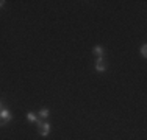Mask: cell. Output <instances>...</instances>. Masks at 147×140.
<instances>
[{"instance_id": "cell-1", "label": "cell", "mask_w": 147, "mask_h": 140, "mask_svg": "<svg viewBox=\"0 0 147 140\" xmlns=\"http://www.w3.org/2000/svg\"><path fill=\"white\" fill-rule=\"evenodd\" d=\"M36 126H38V129H39V134L42 135V137H47V135L50 134V131H52L50 123H44V121L39 120V118H38V121H36Z\"/></svg>"}, {"instance_id": "cell-2", "label": "cell", "mask_w": 147, "mask_h": 140, "mask_svg": "<svg viewBox=\"0 0 147 140\" xmlns=\"http://www.w3.org/2000/svg\"><path fill=\"white\" fill-rule=\"evenodd\" d=\"M11 120H13V114L9 112V109H6V107H3V109L0 111V126H5V125H8Z\"/></svg>"}, {"instance_id": "cell-3", "label": "cell", "mask_w": 147, "mask_h": 140, "mask_svg": "<svg viewBox=\"0 0 147 140\" xmlns=\"http://www.w3.org/2000/svg\"><path fill=\"white\" fill-rule=\"evenodd\" d=\"M96 70L97 72H105V70H107V62H105L103 58L96 59Z\"/></svg>"}, {"instance_id": "cell-4", "label": "cell", "mask_w": 147, "mask_h": 140, "mask_svg": "<svg viewBox=\"0 0 147 140\" xmlns=\"http://www.w3.org/2000/svg\"><path fill=\"white\" fill-rule=\"evenodd\" d=\"M92 53L97 56V58H103V53H105V50H103V47H100V45H96V47L92 48Z\"/></svg>"}, {"instance_id": "cell-5", "label": "cell", "mask_w": 147, "mask_h": 140, "mask_svg": "<svg viewBox=\"0 0 147 140\" xmlns=\"http://www.w3.org/2000/svg\"><path fill=\"white\" fill-rule=\"evenodd\" d=\"M38 115H39L41 118H47L49 115H50V111H49L47 107H44V109H41V111H39V114H38Z\"/></svg>"}, {"instance_id": "cell-6", "label": "cell", "mask_w": 147, "mask_h": 140, "mask_svg": "<svg viewBox=\"0 0 147 140\" xmlns=\"http://www.w3.org/2000/svg\"><path fill=\"white\" fill-rule=\"evenodd\" d=\"M27 118H28V121H33V123H36V121H38V117H36L34 112H28V114H27Z\"/></svg>"}, {"instance_id": "cell-7", "label": "cell", "mask_w": 147, "mask_h": 140, "mask_svg": "<svg viewBox=\"0 0 147 140\" xmlns=\"http://www.w3.org/2000/svg\"><path fill=\"white\" fill-rule=\"evenodd\" d=\"M141 55L144 56V58L147 56V45H142V47H141Z\"/></svg>"}, {"instance_id": "cell-8", "label": "cell", "mask_w": 147, "mask_h": 140, "mask_svg": "<svg viewBox=\"0 0 147 140\" xmlns=\"http://www.w3.org/2000/svg\"><path fill=\"white\" fill-rule=\"evenodd\" d=\"M3 5H5V0H0V8H2Z\"/></svg>"}, {"instance_id": "cell-9", "label": "cell", "mask_w": 147, "mask_h": 140, "mask_svg": "<svg viewBox=\"0 0 147 140\" xmlns=\"http://www.w3.org/2000/svg\"><path fill=\"white\" fill-rule=\"evenodd\" d=\"M2 109H3V103L0 101V111H2Z\"/></svg>"}]
</instances>
